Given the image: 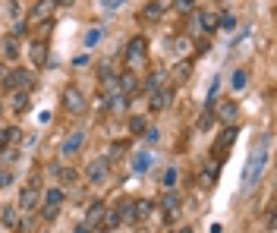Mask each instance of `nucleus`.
<instances>
[{
	"mask_svg": "<svg viewBox=\"0 0 277 233\" xmlns=\"http://www.w3.org/2000/svg\"><path fill=\"white\" fill-rule=\"evenodd\" d=\"M264 164H268V136H264L261 142H258L255 148H252V158H249L246 173H243V183H246V189H252V186L258 183V177H261Z\"/></svg>",
	"mask_w": 277,
	"mask_h": 233,
	"instance_id": "obj_1",
	"label": "nucleus"
},
{
	"mask_svg": "<svg viewBox=\"0 0 277 233\" xmlns=\"http://www.w3.org/2000/svg\"><path fill=\"white\" fill-rule=\"evenodd\" d=\"M233 142H236V126H227V130H224L218 139H214V145H211V158H214V161L221 164V161H224L227 155H230Z\"/></svg>",
	"mask_w": 277,
	"mask_h": 233,
	"instance_id": "obj_2",
	"label": "nucleus"
},
{
	"mask_svg": "<svg viewBox=\"0 0 277 233\" xmlns=\"http://www.w3.org/2000/svg\"><path fill=\"white\" fill-rule=\"evenodd\" d=\"M63 107H66L69 113H85L88 101H85V95H82L76 85H66V88H63Z\"/></svg>",
	"mask_w": 277,
	"mask_h": 233,
	"instance_id": "obj_3",
	"label": "nucleus"
},
{
	"mask_svg": "<svg viewBox=\"0 0 277 233\" xmlns=\"http://www.w3.org/2000/svg\"><path fill=\"white\" fill-rule=\"evenodd\" d=\"M60 205H63V189H47V192H44L41 217H44V220H54V217L60 214Z\"/></svg>",
	"mask_w": 277,
	"mask_h": 233,
	"instance_id": "obj_4",
	"label": "nucleus"
},
{
	"mask_svg": "<svg viewBox=\"0 0 277 233\" xmlns=\"http://www.w3.org/2000/svg\"><path fill=\"white\" fill-rule=\"evenodd\" d=\"M4 85L7 88H26V91H32L35 88V76L29 73V69H13V73H7Z\"/></svg>",
	"mask_w": 277,
	"mask_h": 233,
	"instance_id": "obj_5",
	"label": "nucleus"
},
{
	"mask_svg": "<svg viewBox=\"0 0 277 233\" xmlns=\"http://www.w3.org/2000/svg\"><path fill=\"white\" fill-rule=\"evenodd\" d=\"M54 10H57V0H38V7L29 13V26H44L54 16Z\"/></svg>",
	"mask_w": 277,
	"mask_h": 233,
	"instance_id": "obj_6",
	"label": "nucleus"
},
{
	"mask_svg": "<svg viewBox=\"0 0 277 233\" xmlns=\"http://www.w3.org/2000/svg\"><path fill=\"white\" fill-rule=\"evenodd\" d=\"M211 110H214V117H218V120H224L227 126H233L236 113H239V104L230 101V98H224V101H218V107H211Z\"/></svg>",
	"mask_w": 277,
	"mask_h": 233,
	"instance_id": "obj_7",
	"label": "nucleus"
},
{
	"mask_svg": "<svg viewBox=\"0 0 277 233\" xmlns=\"http://www.w3.org/2000/svg\"><path fill=\"white\" fill-rule=\"evenodd\" d=\"M107 170H111V167H107V161H104V158H95L91 164L85 167V177H88L91 186H101V183L107 180Z\"/></svg>",
	"mask_w": 277,
	"mask_h": 233,
	"instance_id": "obj_8",
	"label": "nucleus"
},
{
	"mask_svg": "<svg viewBox=\"0 0 277 233\" xmlns=\"http://www.w3.org/2000/svg\"><path fill=\"white\" fill-rule=\"evenodd\" d=\"M145 54H148V41L145 38H132L126 44V60L129 63H142V60H145Z\"/></svg>",
	"mask_w": 277,
	"mask_h": 233,
	"instance_id": "obj_9",
	"label": "nucleus"
},
{
	"mask_svg": "<svg viewBox=\"0 0 277 233\" xmlns=\"http://www.w3.org/2000/svg\"><path fill=\"white\" fill-rule=\"evenodd\" d=\"M22 142V130L19 126H7V130H0V151H10Z\"/></svg>",
	"mask_w": 277,
	"mask_h": 233,
	"instance_id": "obj_10",
	"label": "nucleus"
},
{
	"mask_svg": "<svg viewBox=\"0 0 277 233\" xmlns=\"http://www.w3.org/2000/svg\"><path fill=\"white\" fill-rule=\"evenodd\" d=\"M117 91H120V95H126V98H132L139 91V79L132 73H120L117 76Z\"/></svg>",
	"mask_w": 277,
	"mask_h": 233,
	"instance_id": "obj_11",
	"label": "nucleus"
},
{
	"mask_svg": "<svg viewBox=\"0 0 277 233\" xmlns=\"http://www.w3.org/2000/svg\"><path fill=\"white\" fill-rule=\"evenodd\" d=\"M16 208H19V211H26V214H29V211H35V208H38V189L26 186V189L19 192V205H16Z\"/></svg>",
	"mask_w": 277,
	"mask_h": 233,
	"instance_id": "obj_12",
	"label": "nucleus"
},
{
	"mask_svg": "<svg viewBox=\"0 0 277 233\" xmlns=\"http://www.w3.org/2000/svg\"><path fill=\"white\" fill-rule=\"evenodd\" d=\"M170 101H173L170 88H158V91H151V98H148L151 110H167V107H170Z\"/></svg>",
	"mask_w": 277,
	"mask_h": 233,
	"instance_id": "obj_13",
	"label": "nucleus"
},
{
	"mask_svg": "<svg viewBox=\"0 0 277 233\" xmlns=\"http://www.w3.org/2000/svg\"><path fill=\"white\" fill-rule=\"evenodd\" d=\"M82 145H85V133H82V130H79V133H69V139L63 142V148H60V155H63V158H73Z\"/></svg>",
	"mask_w": 277,
	"mask_h": 233,
	"instance_id": "obj_14",
	"label": "nucleus"
},
{
	"mask_svg": "<svg viewBox=\"0 0 277 233\" xmlns=\"http://www.w3.org/2000/svg\"><path fill=\"white\" fill-rule=\"evenodd\" d=\"M151 211H154V205H151L148 199H136V202H132V224H139V220L151 217Z\"/></svg>",
	"mask_w": 277,
	"mask_h": 233,
	"instance_id": "obj_15",
	"label": "nucleus"
},
{
	"mask_svg": "<svg viewBox=\"0 0 277 233\" xmlns=\"http://www.w3.org/2000/svg\"><path fill=\"white\" fill-rule=\"evenodd\" d=\"M101 91L104 95H117V73L111 66H101Z\"/></svg>",
	"mask_w": 277,
	"mask_h": 233,
	"instance_id": "obj_16",
	"label": "nucleus"
},
{
	"mask_svg": "<svg viewBox=\"0 0 277 233\" xmlns=\"http://www.w3.org/2000/svg\"><path fill=\"white\" fill-rule=\"evenodd\" d=\"M29 57H32L35 66H44L47 63V44L44 41H32L29 44Z\"/></svg>",
	"mask_w": 277,
	"mask_h": 233,
	"instance_id": "obj_17",
	"label": "nucleus"
},
{
	"mask_svg": "<svg viewBox=\"0 0 277 233\" xmlns=\"http://www.w3.org/2000/svg\"><path fill=\"white\" fill-rule=\"evenodd\" d=\"M104 211H107V205H104V202H95V205L88 208V220H85V227H101Z\"/></svg>",
	"mask_w": 277,
	"mask_h": 233,
	"instance_id": "obj_18",
	"label": "nucleus"
},
{
	"mask_svg": "<svg viewBox=\"0 0 277 233\" xmlns=\"http://www.w3.org/2000/svg\"><path fill=\"white\" fill-rule=\"evenodd\" d=\"M164 79H167V73H164V69H154V73H148V79H145V91L151 95V91L164 88Z\"/></svg>",
	"mask_w": 277,
	"mask_h": 233,
	"instance_id": "obj_19",
	"label": "nucleus"
},
{
	"mask_svg": "<svg viewBox=\"0 0 277 233\" xmlns=\"http://www.w3.org/2000/svg\"><path fill=\"white\" fill-rule=\"evenodd\" d=\"M29 95H32V91H26V88H16L13 91V110L16 113H26L29 110Z\"/></svg>",
	"mask_w": 277,
	"mask_h": 233,
	"instance_id": "obj_20",
	"label": "nucleus"
},
{
	"mask_svg": "<svg viewBox=\"0 0 277 233\" xmlns=\"http://www.w3.org/2000/svg\"><path fill=\"white\" fill-rule=\"evenodd\" d=\"M120 224H123V220H120V211L117 208H107L104 217H101V230H117Z\"/></svg>",
	"mask_w": 277,
	"mask_h": 233,
	"instance_id": "obj_21",
	"label": "nucleus"
},
{
	"mask_svg": "<svg viewBox=\"0 0 277 233\" xmlns=\"http://www.w3.org/2000/svg\"><path fill=\"white\" fill-rule=\"evenodd\" d=\"M151 164V155L148 151H139V155H132V173H145Z\"/></svg>",
	"mask_w": 277,
	"mask_h": 233,
	"instance_id": "obj_22",
	"label": "nucleus"
},
{
	"mask_svg": "<svg viewBox=\"0 0 277 233\" xmlns=\"http://www.w3.org/2000/svg\"><path fill=\"white\" fill-rule=\"evenodd\" d=\"M179 202H183V199H179V192H173V189L164 195V211H167V217H173V214H176Z\"/></svg>",
	"mask_w": 277,
	"mask_h": 233,
	"instance_id": "obj_23",
	"label": "nucleus"
},
{
	"mask_svg": "<svg viewBox=\"0 0 277 233\" xmlns=\"http://www.w3.org/2000/svg\"><path fill=\"white\" fill-rule=\"evenodd\" d=\"M0 220H4V227H13V230H16V224H19V208H16V205H7Z\"/></svg>",
	"mask_w": 277,
	"mask_h": 233,
	"instance_id": "obj_24",
	"label": "nucleus"
},
{
	"mask_svg": "<svg viewBox=\"0 0 277 233\" xmlns=\"http://www.w3.org/2000/svg\"><path fill=\"white\" fill-rule=\"evenodd\" d=\"M145 130H148V120H145V117H129V133H132V136H145Z\"/></svg>",
	"mask_w": 277,
	"mask_h": 233,
	"instance_id": "obj_25",
	"label": "nucleus"
},
{
	"mask_svg": "<svg viewBox=\"0 0 277 233\" xmlns=\"http://www.w3.org/2000/svg\"><path fill=\"white\" fill-rule=\"evenodd\" d=\"M230 85H233V91H243L249 85V69H236L233 79H230Z\"/></svg>",
	"mask_w": 277,
	"mask_h": 233,
	"instance_id": "obj_26",
	"label": "nucleus"
},
{
	"mask_svg": "<svg viewBox=\"0 0 277 233\" xmlns=\"http://www.w3.org/2000/svg\"><path fill=\"white\" fill-rule=\"evenodd\" d=\"M199 29L202 32H214L218 29V16L214 13H199Z\"/></svg>",
	"mask_w": 277,
	"mask_h": 233,
	"instance_id": "obj_27",
	"label": "nucleus"
},
{
	"mask_svg": "<svg viewBox=\"0 0 277 233\" xmlns=\"http://www.w3.org/2000/svg\"><path fill=\"white\" fill-rule=\"evenodd\" d=\"M4 54H7V60H16L19 57V41L10 35V38H4Z\"/></svg>",
	"mask_w": 277,
	"mask_h": 233,
	"instance_id": "obj_28",
	"label": "nucleus"
},
{
	"mask_svg": "<svg viewBox=\"0 0 277 233\" xmlns=\"http://www.w3.org/2000/svg\"><path fill=\"white\" fill-rule=\"evenodd\" d=\"M161 16V4H145V10H142V22H151V19H158Z\"/></svg>",
	"mask_w": 277,
	"mask_h": 233,
	"instance_id": "obj_29",
	"label": "nucleus"
},
{
	"mask_svg": "<svg viewBox=\"0 0 277 233\" xmlns=\"http://www.w3.org/2000/svg\"><path fill=\"white\" fill-rule=\"evenodd\" d=\"M54 173H57V180H63V183H76V180H79V173H76L73 167H57Z\"/></svg>",
	"mask_w": 277,
	"mask_h": 233,
	"instance_id": "obj_30",
	"label": "nucleus"
},
{
	"mask_svg": "<svg viewBox=\"0 0 277 233\" xmlns=\"http://www.w3.org/2000/svg\"><path fill=\"white\" fill-rule=\"evenodd\" d=\"M189 73H192V66H189V63H183V66H176V69H173V82H179V85H183L186 79H189Z\"/></svg>",
	"mask_w": 277,
	"mask_h": 233,
	"instance_id": "obj_31",
	"label": "nucleus"
},
{
	"mask_svg": "<svg viewBox=\"0 0 277 233\" xmlns=\"http://www.w3.org/2000/svg\"><path fill=\"white\" fill-rule=\"evenodd\" d=\"M218 26H221L224 32H233V29H236V19H233L230 13H224V16H218Z\"/></svg>",
	"mask_w": 277,
	"mask_h": 233,
	"instance_id": "obj_32",
	"label": "nucleus"
},
{
	"mask_svg": "<svg viewBox=\"0 0 277 233\" xmlns=\"http://www.w3.org/2000/svg\"><path fill=\"white\" fill-rule=\"evenodd\" d=\"M211 123H214V110H211V107H208V110H205V113H202V117H199V130H202V133H205V130H208V126H211Z\"/></svg>",
	"mask_w": 277,
	"mask_h": 233,
	"instance_id": "obj_33",
	"label": "nucleus"
},
{
	"mask_svg": "<svg viewBox=\"0 0 277 233\" xmlns=\"http://www.w3.org/2000/svg\"><path fill=\"white\" fill-rule=\"evenodd\" d=\"M117 211H120V220H126V224H132V202H123V205L117 208Z\"/></svg>",
	"mask_w": 277,
	"mask_h": 233,
	"instance_id": "obj_34",
	"label": "nucleus"
},
{
	"mask_svg": "<svg viewBox=\"0 0 277 233\" xmlns=\"http://www.w3.org/2000/svg\"><path fill=\"white\" fill-rule=\"evenodd\" d=\"M98 41H101V29H88L85 32V44H88V48H95Z\"/></svg>",
	"mask_w": 277,
	"mask_h": 233,
	"instance_id": "obj_35",
	"label": "nucleus"
},
{
	"mask_svg": "<svg viewBox=\"0 0 277 233\" xmlns=\"http://www.w3.org/2000/svg\"><path fill=\"white\" fill-rule=\"evenodd\" d=\"M123 107H126V95H120V91L111 95V110H123Z\"/></svg>",
	"mask_w": 277,
	"mask_h": 233,
	"instance_id": "obj_36",
	"label": "nucleus"
},
{
	"mask_svg": "<svg viewBox=\"0 0 277 233\" xmlns=\"http://www.w3.org/2000/svg\"><path fill=\"white\" fill-rule=\"evenodd\" d=\"M170 48L179 51V54H186V51H189V41H186V38H170Z\"/></svg>",
	"mask_w": 277,
	"mask_h": 233,
	"instance_id": "obj_37",
	"label": "nucleus"
},
{
	"mask_svg": "<svg viewBox=\"0 0 277 233\" xmlns=\"http://www.w3.org/2000/svg\"><path fill=\"white\" fill-rule=\"evenodd\" d=\"M164 186H167V189H173V186H176V167H170L164 173Z\"/></svg>",
	"mask_w": 277,
	"mask_h": 233,
	"instance_id": "obj_38",
	"label": "nucleus"
},
{
	"mask_svg": "<svg viewBox=\"0 0 277 233\" xmlns=\"http://www.w3.org/2000/svg\"><path fill=\"white\" fill-rule=\"evenodd\" d=\"M179 13H192V7H196V0H173Z\"/></svg>",
	"mask_w": 277,
	"mask_h": 233,
	"instance_id": "obj_39",
	"label": "nucleus"
},
{
	"mask_svg": "<svg viewBox=\"0 0 277 233\" xmlns=\"http://www.w3.org/2000/svg\"><path fill=\"white\" fill-rule=\"evenodd\" d=\"M158 139H161V130H158V126H154V130H145V142H148V145H154Z\"/></svg>",
	"mask_w": 277,
	"mask_h": 233,
	"instance_id": "obj_40",
	"label": "nucleus"
},
{
	"mask_svg": "<svg viewBox=\"0 0 277 233\" xmlns=\"http://www.w3.org/2000/svg\"><path fill=\"white\" fill-rule=\"evenodd\" d=\"M10 183H13V173H10V170H0V189H7Z\"/></svg>",
	"mask_w": 277,
	"mask_h": 233,
	"instance_id": "obj_41",
	"label": "nucleus"
},
{
	"mask_svg": "<svg viewBox=\"0 0 277 233\" xmlns=\"http://www.w3.org/2000/svg\"><path fill=\"white\" fill-rule=\"evenodd\" d=\"M123 4H126V0H101V7H104V10H120Z\"/></svg>",
	"mask_w": 277,
	"mask_h": 233,
	"instance_id": "obj_42",
	"label": "nucleus"
},
{
	"mask_svg": "<svg viewBox=\"0 0 277 233\" xmlns=\"http://www.w3.org/2000/svg\"><path fill=\"white\" fill-rule=\"evenodd\" d=\"M7 7H10V16H19V4H16V0H10Z\"/></svg>",
	"mask_w": 277,
	"mask_h": 233,
	"instance_id": "obj_43",
	"label": "nucleus"
},
{
	"mask_svg": "<svg viewBox=\"0 0 277 233\" xmlns=\"http://www.w3.org/2000/svg\"><path fill=\"white\" fill-rule=\"evenodd\" d=\"M73 233H91V227H85V224H76V230Z\"/></svg>",
	"mask_w": 277,
	"mask_h": 233,
	"instance_id": "obj_44",
	"label": "nucleus"
},
{
	"mask_svg": "<svg viewBox=\"0 0 277 233\" xmlns=\"http://www.w3.org/2000/svg\"><path fill=\"white\" fill-rule=\"evenodd\" d=\"M76 0H57V7H73Z\"/></svg>",
	"mask_w": 277,
	"mask_h": 233,
	"instance_id": "obj_45",
	"label": "nucleus"
},
{
	"mask_svg": "<svg viewBox=\"0 0 277 233\" xmlns=\"http://www.w3.org/2000/svg\"><path fill=\"white\" fill-rule=\"evenodd\" d=\"M176 233H192V227H179V230H176Z\"/></svg>",
	"mask_w": 277,
	"mask_h": 233,
	"instance_id": "obj_46",
	"label": "nucleus"
}]
</instances>
